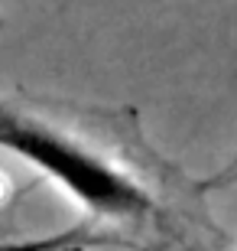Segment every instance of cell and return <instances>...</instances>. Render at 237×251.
Masks as SVG:
<instances>
[{
  "instance_id": "1",
  "label": "cell",
  "mask_w": 237,
  "mask_h": 251,
  "mask_svg": "<svg viewBox=\"0 0 237 251\" xmlns=\"http://www.w3.org/2000/svg\"><path fill=\"white\" fill-rule=\"evenodd\" d=\"M0 150L33 167L43 179L59 186L72 202L110 222H140L153 215L150 189L114 160L72 137L68 130L17 111L0 101Z\"/></svg>"
},
{
  "instance_id": "3",
  "label": "cell",
  "mask_w": 237,
  "mask_h": 251,
  "mask_svg": "<svg viewBox=\"0 0 237 251\" xmlns=\"http://www.w3.org/2000/svg\"><path fill=\"white\" fill-rule=\"evenodd\" d=\"M228 183H237V157L231 160L221 173H215V176L205 179V183H201V189H218V186H228Z\"/></svg>"
},
{
  "instance_id": "2",
  "label": "cell",
  "mask_w": 237,
  "mask_h": 251,
  "mask_svg": "<svg viewBox=\"0 0 237 251\" xmlns=\"http://www.w3.org/2000/svg\"><path fill=\"white\" fill-rule=\"evenodd\" d=\"M101 238L88 235L82 225H72L65 232L52 235H33V238H17V242H0V251H78L88 245H98Z\"/></svg>"
}]
</instances>
